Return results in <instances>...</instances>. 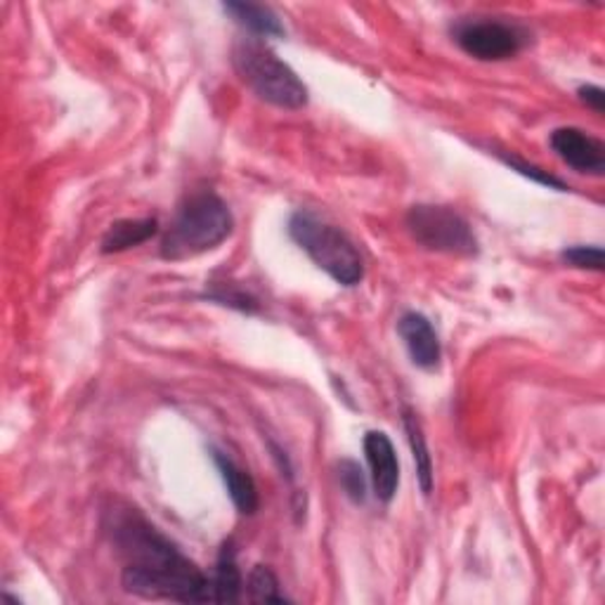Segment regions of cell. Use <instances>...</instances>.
<instances>
[{"label":"cell","instance_id":"cell-1","mask_svg":"<svg viewBox=\"0 0 605 605\" xmlns=\"http://www.w3.org/2000/svg\"><path fill=\"white\" fill-rule=\"evenodd\" d=\"M114 540L125 558L123 589L143 598L180 603H214L210 577L182 556L145 518L125 513L117 518Z\"/></svg>","mask_w":605,"mask_h":605},{"label":"cell","instance_id":"cell-2","mask_svg":"<svg viewBox=\"0 0 605 605\" xmlns=\"http://www.w3.org/2000/svg\"><path fill=\"white\" fill-rule=\"evenodd\" d=\"M234 220L228 204L214 192H194L185 196L168 225L161 242L166 261H187L218 249L232 234Z\"/></svg>","mask_w":605,"mask_h":605},{"label":"cell","instance_id":"cell-3","mask_svg":"<svg viewBox=\"0 0 605 605\" xmlns=\"http://www.w3.org/2000/svg\"><path fill=\"white\" fill-rule=\"evenodd\" d=\"M232 62L237 74L261 100L281 109H301L307 105L305 83L261 38L239 40L232 52Z\"/></svg>","mask_w":605,"mask_h":605},{"label":"cell","instance_id":"cell-4","mask_svg":"<svg viewBox=\"0 0 605 605\" xmlns=\"http://www.w3.org/2000/svg\"><path fill=\"white\" fill-rule=\"evenodd\" d=\"M289 237L336 285L355 287L364 277V263L355 244L334 225L299 210L289 220Z\"/></svg>","mask_w":605,"mask_h":605},{"label":"cell","instance_id":"cell-5","mask_svg":"<svg viewBox=\"0 0 605 605\" xmlns=\"http://www.w3.org/2000/svg\"><path fill=\"white\" fill-rule=\"evenodd\" d=\"M412 239L428 251L447 253V256L471 258L477 253V239L471 225L457 210L447 206L419 204L412 206L404 218Z\"/></svg>","mask_w":605,"mask_h":605},{"label":"cell","instance_id":"cell-6","mask_svg":"<svg viewBox=\"0 0 605 605\" xmlns=\"http://www.w3.org/2000/svg\"><path fill=\"white\" fill-rule=\"evenodd\" d=\"M455 44L481 62L511 60L528 46L530 34L523 26L495 17H467L455 24Z\"/></svg>","mask_w":605,"mask_h":605},{"label":"cell","instance_id":"cell-7","mask_svg":"<svg viewBox=\"0 0 605 605\" xmlns=\"http://www.w3.org/2000/svg\"><path fill=\"white\" fill-rule=\"evenodd\" d=\"M548 143L560 161H566L572 171L586 176L605 173V145L598 137L580 129H556Z\"/></svg>","mask_w":605,"mask_h":605},{"label":"cell","instance_id":"cell-8","mask_svg":"<svg viewBox=\"0 0 605 605\" xmlns=\"http://www.w3.org/2000/svg\"><path fill=\"white\" fill-rule=\"evenodd\" d=\"M364 455L372 471V487L378 501L390 504L398 495L400 485V461L390 438L382 431H370L364 435Z\"/></svg>","mask_w":605,"mask_h":605},{"label":"cell","instance_id":"cell-9","mask_svg":"<svg viewBox=\"0 0 605 605\" xmlns=\"http://www.w3.org/2000/svg\"><path fill=\"white\" fill-rule=\"evenodd\" d=\"M398 334L407 348V353H410L412 362L419 370H426V372L438 370L440 358H443L440 339L424 315L404 313L398 322Z\"/></svg>","mask_w":605,"mask_h":605},{"label":"cell","instance_id":"cell-10","mask_svg":"<svg viewBox=\"0 0 605 605\" xmlns=\"http://www.w3.org/2000/svg\"><path fill=\"white\" fill-rule=\"evenodd\" d=\"M214 461L220 471L225 487H228V492H230L232 504L237 506V511L244 516L256 513L258 511V489H256V483H253V477L244 469H239L232 459H228L220 452L214 455Z\"/></svg>","mask_w":605,"mask_h":605},{"label":"cell","instance_id":"cell-11","mask_svg":"<svg viewBox=\"0 0 605 605\" xmlns=\"http://www.w3.org/2000/svg\"><path fill=\"white\" fill-rule=\"evenodd\" d=\"M222 10L253 36H258V38L285 36V24H281V20L267 5L244 3V0H230V3L222 5Z\"/></svg>","mask_w":605,"mask_h":605},{"label":"cell","instance_id":"cell-12","mask_svg":"<svg viewBox=\"0 0 605 605\" xmlns=\"http://www.w3.org/2000/svg\"><path fill=\"white\" fill-rule=\"evenodd\" d=\"M159 232V225L154 218H140V220H119L111 225L107 234L102 237V253H121L133 246L149 242V239Z\"/></svg>","mask_w":605,"mask_h":605},{"label":"cell","instance_id":"cell-13","mask_svg":"<svg viewBox=\"0 0 605 605\" xmlns=\"http://www.w3.org/2000/svg\"><path fill=\"white\" fill-rule=\"evenodd\" d=\"M230 546L222 548V554L216 562V572L210 574V589H214V603H234L242 598L244 580L237 568L234 554L228 552Z\"/></svg>","mask_w":605,"mask_h":605},{"label":"cell","instance_id":"cell-14","mask_svg":"<svg viewBox=\"0 0 605 605\" xmlns=\"http://www.w3.org/2000/svg\"><path fill=\"white\" fill-rule=\"evenodd\" d=\"M404 431H407V440H410V447H412L421 492L428 497L433 492V459L428 455V445L424 438V431H421L419 419L410 410L404 412Z\"/></svg>","mask_w":605,"mask_h":605},{"label":"cell","instance_id":"cell-15","mask_svg":"<svg viewBox=\"0 0 605 605\" xmlns=\"http://www.w3.org/2000/svg\"><path fill=\"white\" fill-rule=\"evenodd\" d=\"M249 601L253 603H287L289 598L281 594L277 574L267 566H256L249 574L246 582Z\"/></svg>","mask_w":605,"mask_h":605},{"label":"cell","instance_id":"cell-16","mask_svg":"<svg viewBox=\"0 0 605 605\" xmlns=\"http://www.w3.org/2000/svg\"><path fill=\"white\" fill-rule=\"evenodd\" d=\"M339 481L350 501L364 504V497H367V481H364V473L355 461L343 459L339 463Z\"/></svg>","mask_w":605,"mask_h":605},{"label":"cell","instance_id":"cell-17","mask_svg":"<svg viewBox=\"0 0 605 605\" xmlns=\"http://www.w3.org/2000/svg\"><path fill=\"white\" fill-rule=\"evenodd\" d=\"M566 265L577 267V270L603 273V249L601 246H572L560 253Z\"/></svg>","mask_w":605,"mask_h":605},{"label":"cell","instance_id":"cell-18","mask_svg":"<svg viewBox=\"0 0 605 605\" xmlns=\"http://www.w3.org/2000/svg\"><path fill=\"white\" fill-rule=\"evenodd\" d=\"M501 157V161L506 164V166H511L513 171H518L520 176H525V178H530V180H534V182H540V185H546V187H552V190H568V185L566 182H562L560 178H556V176H552L548 171H542L540 166H534V164H528V161H523V159H516V157H506V154H499Z\"/></svg>","mask_w":605,"mask_h":605},{"label":"cell","instance_id":"cell-19","mask_svg":"<svg viewBox=\"0 0 605 605\" xmlns=\"http://www.w3.org/2000/svg\"><path fill=\"white\" fill-rule=\"evenodd\" d=\"M577 95H580V100L589 107V109H594L596 114H603L605 111V90L601 86H582L580 90H577Z\"/></svg>","mask_w":605,"mask_h":605}]
</instances>
